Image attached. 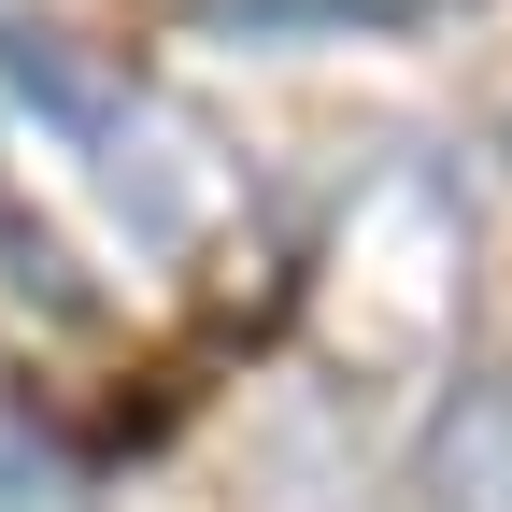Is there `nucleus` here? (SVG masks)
Returning a JSON list of instances; mask_svg holds the SVG:
<instances>
[{"label": "nucleus", "mask_w": 512, "mask_h": 512, "mask_svg": "<svg viewBox=\"0 0 512 512\" xmlns=\"http://www.w3.org/2000/svg\"><path fill=\"white\" fill-rule=\"evenodd\" d=\"M413 484H427V512H512V370H470L427 413Z\"/></svg>", "instance_id": "nucleus-1"}, {"label": "nucleus", "mask_w": 512, "mask_h": 512, "mask_svg": "<svg viewBox=\"0 0 512 512\" xmlns=\"http://www.w3.org/2000/svg\"><path fill=\"white\" fill-rule=\"evenodd\" d=\"M0 512H86V470L57 456V427L0 384Z\"/></svg>", "instance_id": "nucleus-2"}]
</instances>
